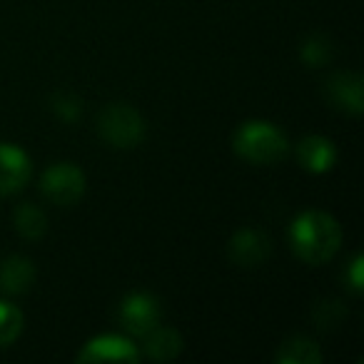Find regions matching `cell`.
I'll return each instance as SVG.
<instances>
[{
	"instance_id": "1",
	"label": "cell",
	"mask_w": 364,
	"mask_h": 364,
	"mask_svg": "<svg viewBox=\"0 0 364 364\" xmlns=\"http://www.w3.org/2000/svg\"><path fill=\"white\" fill-rule=\"evenodd\" d=\"M289 242L302 262L324 264L337 255L342 245V230L327 213H304L289 228Z\"/></svg>"
},
{
	"instance_id": "2",
	"label": "cell",
	"mask_w": 364,
	"mask_h": 364,
	"mask_svg": "<svg viewBox=\"0 0 364 364\" xmlns=\"http://www.w3.org/2000/svg\"><path fill=\"white\" fill-rule=\"evenodd\" d=\"M232 147L252 165H274L287 155V135L272 122L250 120L235 132Z\"/></svg>"
},
{
	"instance_id": "3",
	"label": "cell",
	"mask_w": 364,
	"mask_h": 364,
	"mask_svg": "<svg viewBox=\"0 0 364 364\" xmlns=\"http://www.w3.org/2000/svg\"><path fill=\"white\" fill-rule=\"evenodd\" d=\"M97 135L112 147L130 150L140 145L145 137V120L142 115L127 102H110L97 112Z\"/></svg>"
},
{
	"instance_id": "4",
	"label": "cell",
	"mask_w": 364,
	"mask_h": 364,
	"mask_svg": "<svg viewBox=\"0 0 364 364\" xmlns=\"http://www.w3.org/2000/svg\"><path fill=\"white\" fill-rule=\"evenodd\" d=\"M41 193L53 205L70 208L85 195V175L73 162H55L41 177Z\"/></svg>"
},
{
	"instance_id": "5",
	"label": "cell",
	"mask_w": 364,
	"mask_h": 364,
	"mask_svg": "<svg viewBox=\"0 0 364 364\" xmlns=\"http://www.w3.org/2000/svg\"><path fill=\"white\" fill-rule=\"evenodd\" d=\"M160 302L150 292H130L120 302V322L130 334L145 337L152 327L160 324Z\"/></svg>"
},
{
	"instance_id": "6",
	"label": "cell",
	"mask_w": 364,
	"mask_h": 364,
	"mask_svg": "<svg viewBox=\"0 0 364 364\" xmlns=\"http://www.w3.org/2000/svg\"><path fill=\"white\" fill-rule=\"evenodd\" d=\"M324 95L337 110L349 115H362L364 110V82L359 73H334L324 82Z\"/></svg>"
},
{
	"instance_id": "7",
	"label": "cell",
	"mask_w": 364,
	"mask_h": 364,
	"mask_svg": "<svg viewBox=\"0 0 364 364\" xmlns=\"http://www.w3.org/2000/svg\"><path fill=\"white\" fill-rule=\"evenodd\" d=\"M269 237L259 230H240L228 245V257L235 267L255 269L269 257Z\"/></svg>"
},
{
	"instance_id": "8",
	"label": "cell",
	"mask_w": 364,
	"mask_h": 364,
	"mask_svg": "<svg viewBox=\"0 0 364 364\" xmlns=\"http://www.w3.org/2000/svg\"><path fill=\"white\" fill-rule=\"evenodd\" d=\"M140 352L130 339L120 337V334H100V337L90 339L77 354V362H137Z\"/></svg>"
},
{
	"instance_id": "9",
	"label": "cell",
	"mask_w": 364,
	"mask_h": 364,
	"mask_svg": "<svg viewBox=\"0 0 364 364\" xmlns=\"http://www.w3.org/2000/svg\"><path fill=\"white\" fill-rule=\"evenodd\" d=\"M31 180V157L16 145L0 142V198L23 190Z\"/></svg>"
},
{
	"instance_id": "10",
	"label": "cell",
	"mask_w": 364,
	"mask_h": 364,
	"mask_svg": "<svg viewBox=\"0 0 364 364\" xmlns=\"http://www.w3.org/2000/svg\"><path fill=\"white\" fill-rule=\"evenodd\" d=\"M36 282V267L28 257L13 255L0 259V292L3 294H23Z\"/></svg>"
},
{
	"instance_id": "11",
	"label": "cell",
	"mask_w": 364,
	"mask_h": 364,
	"mask_svg": "<svg viewBox=\"0 0 364 364\" xmlns=\"http://www.w3.org/2000/svg\"><path fill=\"white\" fill-rule=\"evenodd\" d=\"M297 160L304 170L317 172L319 175V172L332 170L334 160H337V150H334V145L327 140V137L309 135L297 145Z\"/></svg>"
},
{
	"instance_id": "12",
	"label": "cell",
	"mask_w": 364,
	"mask_h": 364,
	"mask_svg": "<svg viewBox=\"0 0 364 364\" xmlns=\"http://www.w3.org/2000/svg\"><path fill=\"white\" fill-rule=\"evenodd\" d=\"M145 354L157 362H170L182 352V337L172 327H152L145 334Z\"/></svg>"
},
{
	"instance_id": "13",
	"label": "cell",
	"mask_w": 364,
	"mask_h": 364,
	"mask_svg": "<svg viewBox=\"0 0 364 364\" xmlns=\"http://www.w3.org/2000/svg\"><path fill=\"white\" fill-rule=\"evenodd\" d=\"M13 225H16L18 235L26 240H41L48 232V218L38 205L23 203L18 205L16 215H13Z\"/></svg>"
},
{
	"instance_id": "14",
	"label": "cell",
	"mask_w": 364,
	"mask_h": 364,
	"mask_svg": "<svg viewBox=\"0 0 364 364\" xmlns=\"http://www.w3.org/2000/svg\"><path fill=\"white\" fill-rule=\"evenodd\" d=\"M322 352H319L317 342L309 337H292L279 347L277 362L279 364H319Z\"/></svg>"
},
{
	"instance_id": "15",
	"label": "cell",
	"mask_w": 364,
	"mask_h": 364,
	"mask_svg": "<svg viewBox=\"0 0 364 364\" xmlns=\"http://www.w3.org/2000/svg\"><path fill=\"white\" fill-rule=\"evenodd\" d=\"M299 58L307 63L309 68H322L332 60V41L322 33H314V36L304 38L302 48H299Z\"/></svg>"
},
{
	"instance_id": "16",
	"label": "cell",
	"mask_w": 364,
	"mask_h": 364,
	"mask_svg": "<svg viewBox=\"0 0 364 364\" xmlns=\"http://www.w3.org/2000/svg\"><path fill=\"white\" fill-rule=\"evenodd\" d=\"M23 332V312L11 302L0 299V347L13 344Z\"/></svg>"
},
{
	"instance_id": "17",
	"label": "cell",
	"mask_w": 364,
	"mask_h": 364,
	"mask_svg": "<svg viewBox=\"0 0 364 364\" xmlns=\"http://www.w3.org/2000/svg\"><path fill=\"white\" fill-rule=\"evenodd\" d=\"M347 317V309L339 299H319L312 307V319L319 329H337L342 319Z\"/></svg>"
},
{
	"instance_id": "18",
	"label": "cell",
	"mask_w": 364,
	"mask_h": 364,
	"mask_svg": "<svg viewBox=\"0 0 364 364\" xmlns=\"http://www.w3.org/2000/svg\"><path fill=\"white\" fill-rule=\"evenodd\" d=\"M50 110L55 112V117L65 122H75L80 117V100L70 92H58L50 97Z\"/></svg>"
},
{
	"instance_id": "19",
	"label": "cell",
	"mask_w": 364,
	"mask_h": 364,
	"mask_svg": "<svg viewBox=\"0 0 364 364\" xmlns=\"http://www.w3.org/2000/svg\"><path fill=\"white\" fill-rule=\"evenodd\" d=\"M362 272H364V259H362V255H354V259L349 262V267H347V282H349V287H352L354 292H362V287H364Z\"/></svg>"
}]
</instances>
